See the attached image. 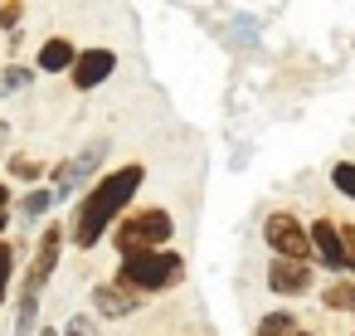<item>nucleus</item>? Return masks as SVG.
I'll return each mask as SVG.
<instances>
[{
	"instance_id": "39448f33",
	"label": "nucleus",
	"mask_w": 355,
	"mask_h": 336,
	"mask_svg": "<svg viewBox=\"0 0 355 336\" xmlns=\"http://www.w3.org/2000/svg\"><path fill=\"white\" fill-rule=\"evenodd\" d=\"M59 249H64V224H49L44 239H40V249H35V263L25 273V292L20 297H44V287H49V278L59 268Z\"/></svg>"
},
{
	"instance_id": "5701e85b",
	"label": "nucleus",
	"mask_w": 355,
	"mask_h": 336,
	"mask_svg": "<svg viewBox=\"0 0 355 336\" xmlns=\"http://www.w3.org/2000/svg\"><path fill=\"white\" fill-rule=\"evenodd\" d=\"M40 336H64V331H54V326H44V331H40Z\"/></svg>"
},
{
	"instance_id": "412c9836",
	"label": "nucleus",
	"mask_w": 355,
	"mask_h": 336,
	"mask_svg": "<svg viewBox=\"0 0 355 336\" xmlns=\"http://www.w3.org/2000/svg\"><path fill=\"white\" fill-rule=\"evenodd\" d=\"M25 20V6H0V30H15Z\"/></svg>"
},
{
	"instance_id": "393cba45",
	"label": "nucleus",
	"mask_w": 355,
	"mask_h": 336,
	"mask_svg": "<svg viewBox=\"0 0 355 336\" xmlns=\"http://www.w3.org/2000/svg\"><path fill=\"white\" fill-rule=\"evenodd\" d=\"M350 268H355V258H350Z\"/></svg>"
},
{
	"instance_id": "f03ea898",
	"label": "nucleus",
	"mask_w": 355,
	"mask_h": 336,
	"mask_svg": "<svg viewBox=\"0 0 355 336\" xmlns=\"http://www.w3.org/2000/svg\"><path fill=\"white\" fill-rule=\"evenodd\" d=\"M185 278V258L175 249H146V253H122V268H117V283H127L132 292L151 297V292H166Z\"/></svg>"
},
{
	"instance_id": "423d86ee",
	"label": "nucleus",
	"mask_w": 355,
	"mask_h": 336,
	"mask_svg": "<svg viewBox=\"0 0 355 336\" xmlns=\"http://www.w3.org/2000/svg\"><path fill=\"white\" fill-rule=\"evenodd\" d=\"M311 249H316V258L331 268V273H340V268H350V244H345V234L331 224V219H311Z\"/></svg>"
},
{
	"instance_id": "9b49d317",
	"label": "nucleus",
	"mask_w": 355,
	"mask_h": 336,
	"mask_svg": "<svg viewBox=\"0 0 355 336\" xmlns=\"http://www.w3.org/2000/svg\"><path fill=\"white\" fill-rule=\"evenodd\" d=\"M103 156H107V142H88V146H83V156H73V161H69V185H59L54 195H59V200H69V195H73V185H83V180L103 166Z\"/></svg>"
},
{
	"instance_id": "6ab92c4d",
	"label": "nucleus",
	"mask_w": 355,
	"mask_h": 336,
	"mask_svg": "<svg viewBox=\"0 0 355 336\" xmlns=\"http://www.w3.org/2000/svg\"><path fill=\"white\" fill-rule=\"evenodd\" d=\"M64 336H98V317H88V312H73L64 326H59Z\"/></svg>"
},
{
	"instance_id": "9d476101",
	"label": "nucleus",
	"mask_w": 355,
	"mask_h": 336,
	"mask_svg": "<svg viewBox=\"0 0 355 336\" xmlns=\"http://www.w3.org/2000/svg\"><path fill=\"white\" fill-rule=\"evenodd\" d=\"M78 54H83V49H73V40H64V35H49V40L40 44L35 64H40V74H73Z\"/></svg>"
},
{
	"instance_id": "a211bd4d",
	"label": "nucleus",
	"mask_w": 355,
	"mask_h": 336,
	"mask_svg": "<svg viewBox=\"0 0 355 336\" xmlns=\"http://www.w3.org/2000/svg\"><path fill=\"white\" fill-rule=\"evenodd\" d=\"M30 83H35V69L30 64H15V69H6V78H0V93H20Z\"/></svg>"
},
{
	"instance_id": "aec40b11",
	"label": "nucleus",
	"mask_w": 355,
	"mask_h": 336,
	"mask_svg": "<svg viewBox=\"0 0 355 336\" xmlns=\"http://www.w3.org/2000/svg\"><path fill=\"white\" fill-rule=\"evenodd\" d=\"M10 176H25V180H40V176H44V166H40V161H30V156H10Z\"/></svg>"
},
{
	"instance_id": "4be33fe9",
	"label": "nucleus",
	"mask_w": 355,
	"mask_h": 336,
	"mask_svg": "<svg viewBox=\"0 0 355 336\" xmlns=\"http://www.w3.org/2000/svg\"><path fill=\"white\" fill-rule=\"evenodd\" d=\"M6 205H10V190L0 185V234H6V224H10V215H6Z\"/></svg>"
},
{
	"instance_id": "f3484780",
	"label": "nucleus",
	"mask_w": 355,
	"mask_h": 336,
	"mask_svg": "<svg viewBox=\"0 0 355 336\" xmlns=\"http://www.w3.org/2000/svg\"><path fill=\"white\" fill-rule=\"evenodd\" d=\"M331 185H336L345 200H355V161H336V166H331Z\"/></svg>"
},
{
	"instance_id": "f8f14e48",
	"label": "nucleus",
	"mask_w": 355,
	"mask_h": 336,
	"mask_svg": "<svg viewBox=\"0 0 355 336\" xmlns=\"http://www.w3.org/2000/svg\"><path fill=\"white\" fill-rule=\"evenodd\" d=\"M54 200H59V195H54L49 185H35L30 195H20V205H15V210H20V219H25V224H35V219H44V215L54 210Z\"/></svg>"
},
{
	"instance_id": "20e7f679",
	"label": "nucleus",
	"mask_w": 355,
	"mask_h": 336,
	"mask_svg": "<svg viewBox=\"0 0 355 336\" xmlns=\"http://www.w3.org/2000/svg\"><path fill=\"white\" fill-rule=\"evenodd\" d=\"M263 239H268L272 258H292V263L316 258V249H311V224L297 219L292 210H272V215L263 219Z\"/></svg>"
},
{
	"instance_id": "0eeeda50",
	"label": "nucleus",
	"mask_w": 355,
	"mask_h": 336,
	"mask_svg": "<svg viewBox=\"0 0 355 336\" xmlns=\"http://www.w3.org/2000/svg\"><path fill=\"white\" fill-rule=\"evenodd\" d=\"M112 69H117V54L112 49H83L78 64H73V88L78 93H93L98 83L112 78Z\"/></svg>"
},
{
	"instance_id": "f257e3e1",
	"label": "nucleus",
	"mask_w": 355,
	"mask_h": 336,
	"mask_svg": "<svg viewBox=\"0 0 355 336\" xmlns=\"http://www.w3.org/2000/svg\"><path fill=\"white\" fill-rule=\"evenodd\" d=\"M141 180H146V171H141L137 161H132V166H117V171H107V176L93 180V190H88V195L78 200V210H73V244H78L83 253L98 249L103 234L122 224V210L132 205V195L141 190Z\"/></svg>"
},
{
	"instance_id": "6e6552de",
	"label": "nucleus",
	"mask_w": 355,
	"mask_h": 336,
	"mask_svg": "<svg viewBox=\"0 0 355 336\" xmlns=\"http://www.w3.org/2000/svg\"><path fill=\"white\" fill-rule=\"evenodd\" d=\"M268 287L277 297H297L311 287V263H292V258H268Z\"/></svg>"
},
{
	"instance_id": "2eb2a0df",
	"label": "nucleus",
	"mask_w": 355,
	"mask_h": 336,
	"mask_svg": "<svg viewBox=\"0 0 355 336\" xmlns=\"http://www.w3.org/2000/svg\"><path fill=\"white\" fill-rule=\"evenodd\" d=\"M15 263H20L15 244H10V239H0V302L10 297V278H15Z\"/></svg>"
},
{
	"instance_id": "4468645a",
	"label": "nucleus",
	"mask_w": 355,
	"mask_h": 336,
	"mask_svg": "<svg viewBox=\"0 0 355 336\" xmlns=\"http://www.w3.org/2000/svg\"><path fill=\"white\" fill-rule=\"evenodd\" d=\"M258 336H302V331H297V317L292 312H268L258 321Z\"/></svg>"
},
{
	"instance_id": "1a4fd4ad",
	"label": "nucleus",
	"mask_w": 355,
	"mask_h": 336,
	"mask_svg": "<svg viewBox=\"0 0 355 336\" xmlns=\"http://www.w3.org/2000/svg\"><path fill=\"white\" fill-rule=\"evenodd\" d=\"M137 307H141V292H132L127 283H98L93 287V312L98 317H112L117 321V317H132Z\"/></svg>"
},
{
	"instance_id": "b1692460",
	"label": "nucleus",
	"mask_w": 355,
	"mask_h": 336,
	"mask_svg": "<svg viewBox=\"0 0 355 336\" xmlns=\"http://www.w3.org/2000/svg\"><path fill=\"white\" fill-rule=\"evenodd\" d=\"M302 336H311V331H302Z\"/></svg>"
},
{
	"instance_id": "dca6fc26",
	"label": "nucleus",
	"mask_w": 355,
	"mask_h": 336,
	"mask_svg": "<svg viewBox=\"0 0 355 336\" xmlns=\"http://www.w3.org/2000/svg\"><path fill=\"white\" fill-rule=\"evenodd\" d=\"M321 302H326L331 312H355V283H331Z\"/></svg>"
},
{
	"instance_id": "7ed1b4c3",
	"label": "nucleus",
	"mask_w": 355,
	"mask_h": 336,
	"mask_svg": "<svg viewBox=\"0 0 355 336\" xmlns=\"http://www.w3.org/2000/svg\"><path fill=\"white\" fill-rule=\"evenodd\" d=\"M171 234H175V224H171L166 210H137L112 229V244L122 253H146V249H166Z\"/></svg>"
},
{
	"instance_id": "ddd939ff",
	"label": "nucleus",
	"mask_w": 355,
	"mask_h": 336,
	"mask_svg": "<svg viewBox=\"0 0 355 336\" xmlns=\"http://www.w3.org/2000/svg\"><path fill=\"white\" fill-rule=\"evenodd\" d=\"M224 35H229V44L243 49V54L258 49V20H253V15H229V30H224Z\"/></svg>"
}]
</instances>
